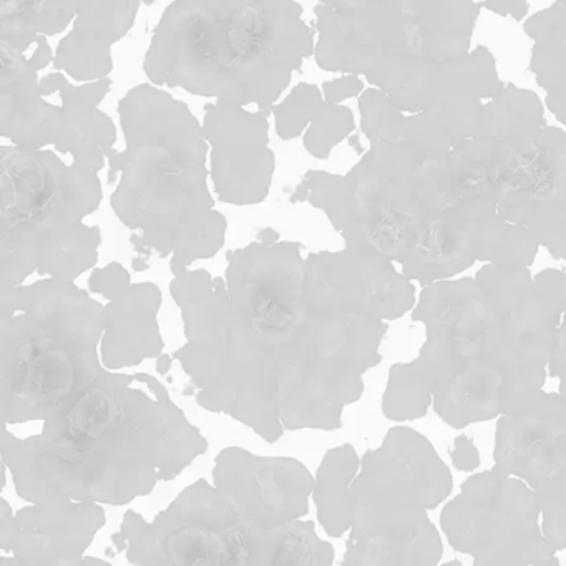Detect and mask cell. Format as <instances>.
<instances>
[{"label": "cell", "instance_id": "31", "mask_svg": "<svg viewBox=\"0 0 566 566\" xmlns=\"http://www.w3.org/2000/svg\"><path fill=\"white\" fill-rule=\"evenodd\" d=\"M324 104L323 88L306 82L297 84L281 104L274 105L277 137L287 142L304 135Z\"/></svg>", "mask_w": 566, "mask_h": 566}, {"label": "cell", "instance_id": "1", "mask_svg": "<svg viewBox=\"0 0 566 566\" xmlns=\"http://www.w3.org/2000/svg\"><path fill=\"white\" fill-rule=\"evenodd\" d=\"M301 250L253 241L228 251L224 276L187 270L170 283L187 337L174 357L198 406L268 443L287 430L340 429L389 331L387 321L324 304Z\"/></svg>", "mask_w": 566, "mask_h": 566}, {"label": "cell", "instance_id": "36", "mask_svg": "<svg viewBox=\"0 0 566 566\" xmlns=\"http://www.w3.org/2000/svg\"><path fill=\"white\" fill-rule=\"evenodd\" d=\"M323 94L329 104H343L347 98L359 97L366 85L363 77L356 74H343L339 78L327 81L323 84Z\"/></svg>", "mask_w": 566, "mask_h": 566}, {"label": "cell", "instance_id": "27", "mask_svg": "<svg viewBox=\"0 0 566 566\" xmlns=\"http://www.w3.org/2000/svg\"><path fill=\"white\" fill-rule=\"evenodd\" d=\"M77 18V0H0V42L25 54L39 35H57Z\"/></svg>", "mask_w": 566, "mask_h": 566}, {"label": "cell", "instance_id": "43", "mask_svg": "<svg viewBox=\"0 0 566 566\" xmlns=\"http://www.w3.org/2000/svg\"><path fill=\"white\" fill-rule=\"evenodd\" d=\"M280 233H277L276 230H273V228H264V230H261L260 233H258V240L263 241V243L268 244H274L280 241Z\"/></svg>", "mask_w": 566, "mask_h": 566}, {"label": "cell", "instance_id": "39", "mask_svg": "<svg viewBox=\"0 0 566 566\" xmlns=\"http://www.w3.org/2000/svg\"><path fill=\"white\" fill-rule=\"evenodd\" d=\"M548 373L556 379H566V313L563 314L562 324L556 333L555 349L549 359Z\"/></svg>", "mask_w": 566, "mask_h": 566}, {"label": "cell", "instance_id": "8", "mask_svg": "<svg viewBox=\"0 0 566 566\" xmlns=\"http://www.w3.org/2000/svg\"><path fill=\"white\" fill-rule=\"evenodd\" d=\"M495 193L496 210L535 238L566 221V134L548 125L535 92L503 85L483 105L479 127L457 145Z\"/></svg>", "mask_w": 566, "mask_h": 566}, {"label": "cell", "instance_id": "48", "mask_svg": "<svg viewBox=\"0 0 566 566\" xmlns=\"http://www.w3.org/2000/svg\"><path fill=\"white\" fill-rule=\"evenodd\" d=\"M142 2H144V4L151 6L154 4L155 0H142Z\"/></svg>", "mask_w": 566, "mask_h": 566}, {"label": "cell", "instance_id": "35", "mask_svg": "<svg viewBox=\"0 0 566 566\" xmlns=\"http://www.w3.org/2000/svg\"><path fill=\"white\" fill-rule=\"evenodd\" d=\"M536 291L559 313H566V274L559 270H543L533 277Z\"/></svg>", "mask_w": 566, "mask_h": 566}, {"label": "cell", "instance_id": "4", "mask_svg": "<svg viewBox=\"0 0 566 566\" xmlns=\"http://www.w3.org/2000/svg\"><path fill=\"white\" fill-rule=\"evenodd\" d=\"M303 12L297 0H175L155 29L145 75L158 87L273 115L316 49Z\"/></svg>", "mask_w": 566, "mask_h": 566}, {"label": "cell", "instance_id": "12", "mask_svg": "<svg viewBox=\"0 0 566 566\" xmlns=\"http://www.w3.org/2000/svg\"><path fill=\"white\" fill-rule=\"evenodd\" d=\"M452 486V473L430 440L410 427H394L360 459L350 486L353 515L402 506L433 510Z\"/></svg>", "mask_w": 566, "mask_h": 566}, {"label": "cell", "instance_id": "13", "mask_svg": "<svg viewBox=\"0 0 566 566\" xmlns=\"http://www.w3.org/2000/svg\"><path fill=\"white\" fill-rule=\"evenodd\" d=\"M211 473L254 535L310 513L316 476L293 457H260L227 447L214 459Z\"/></svg>", "mask_w": 566, "mask_h": 566}, {"label": "cell", "instance_id": "5", "mask_svg": "<svg viewBox=\"0 0 566 566\" xmlns=\"http://www.w3.org/2000/svg\"><path fill=\"white\" fill-rule=\"evenodd\" d=\"M476 0H317L319 69L356 74L419 114L442 94L453 62L472 51Z\"/></svg>", "mask_w": 566, "mask_h": 566}, {"label": "cell", "instance_id": "26", "mask_svg": "<svg viewBox=\"0 0 566 566\" xmlns=\"http://www.w3.org/2000/svg\"><path fill=\"white\" fill-rule=\"evenodd\" d=\"M334 553L314 522L296 518L254 535L250 566H329Z\"/></svg>", "mask_w": 566, "mask_h": 566}, {"label": "cell", "instance_id": "20", "mask_svg": "<svg viewBox=\"0 0 566 566\" xmlns=\"http://www.w3.org/2000/svg\"><path fill=\"white\" fill-rule=\"evenodd\" d=\"M102 363L107 369L140 366L145 359L164 354L165 343L158 326L161 291L155 283L132 281L107 296Z\"/></svg>", "mask_w": 566, "mask_h": 566}, {"label": "cell", "instance_id": "40", "mask_svg": "<svg viewBox=\"0 0 566 566\" xmlns=\"http://www.w3.org/2000/svg\"><path fill=\"white\" fill-rule=\"evenodd\" d=\"M54 59L55 54L54 51H52L51 45H49L48 35H39L38 49H35L34 54H32V57L29 59V61H31V64L41 72L44 71V69H48L49 65L54 62Z\"/></svg>", "mask_w": 566, "mask_h": 566}, {"label": "cell", "instance_id": "25", "mask_svg": "<svg viewBox=\"0 0 566 566\" xmlns=\"http://www.w3.org/2000/svg\"><path fill=\"white\" fill-rule=\"evenodd\" d=\"M360 469V459L350 443L327 450L317 469L313 499L317 520L331 538H340L349 532L353 522L350 486Z\"/></svg>", "mask_w": 566, "mask_h": 566}, {"label": "cell", "instance_id": "42", "mask_svg": "<svg viewBox=\"0 0 566 566\" xmlns=\"http://www.w3.org/2000/svg\"><path fill=\"white\" fill-rule=\"evenodd\" d=\"M174 359L175 357L170 356V354H160V356L157 357V366H155V369H157L160 376H167L171 367H174Z\"/></svg>", "mask_w": 566, "mask_h": 566}, {"label": "cell", "instance_id": "14", "mask_svg": "<svg viewBox=\"0 0 566 566\" xmlns=\"http://www.w3.org/2000/svg\"><path fill=\"white\" fill-rule=\"evenodd\" d=\"M270 115L234 102L205 107L203 132L211 147V178L218 200L234 207L260 205L270 195L276 155L270 148Z\"/></svg>", "mask_w": 566, "mask_h": 566}, {"label": "cell", "instance_id": "38", "mask_svg": "<svg viewBox=\"0 0 566 566\" xmlns=\"http://www.w3.org/2000/svg\"><path fill=\"white\" fill-rule=\"evenodd\" d=\"M480 4L493 14L512 18L516 22L525 21L528 14V0H482Z\"/></svg>", "mask_w": 566, "mask_h": 566}, {"label": "cell", "instance_id": "6", "mask_svg": "<svg viewBox=\"0 0 566 566\" xmlns=\"http://www.w3.org/2000/svg\"><path fill=\"white\" fill-rule=\"evenodd\" d=\"M105 306L67 277L0 291V397L6 426L51 419L107 370Z\"/></svg>", "mask_w": 566, "mask_h": 566}, {"label": "cell", "instance_id": "3", "mask_svg": "<svg viewBox=\"0 0 566 566\" xmlns=\"http://www.w3.org/2000/svg\"><path fill=\"white\" fill-rule=\"evenodd\" d=\"M125 150L108 160L115 217L134 231L140 254L171 256L174 276L195 261L211 260L227 238L228 221L208 188L203 124L185 102L155 84L130 88L118 102Z\"/></svg>", "mask_w": 566, "mask_h": 566}, {"label": "cell", "instance_id": "16", "mask_svg": "<svg viewBox=\"0 0 566 566\" xmlns=\"http://www.w3.org/2000/svg\"><path fill=\"white\" fill-rule=\"evenodd\" d=\"M306 280L327 306L387 323L399 319L417 303L413 281L399 273L392 260L350 248L311 253Z\"/></svg>", "mask_w": 566, "mask_h": 566}, {"label": "cell", "instance_id": "28", "mask_svg": "<svg viewBox=\"0 0 566 566\" xmlns=\"http://www.w3.org/2000/svg\"><path fill=\"white\" fill-rule=\"evenodd\" d=\"M476 248L482 263L530 268L542 247L528 228L510 223L492 207L476 217Z\"/></svg>", "mask_w": 566, "mask_h": 566}, {"label": "cell", "instance_id": "18", "mask_svg": "<svg viewBox=\"0 0 566 566\" xmlns=\"http://www.w3.org/2000/svg\"><path fill=\"white\" fill-rule=\"evenodd\" d=\"M440 533L419 506L356 513L343 565L433 566L442 559Z\"/></svg>", "mask_w": 566, "mask_h": 566}, {"label": "cell", "instance_id": "41", "mask_svg": "<svg viewBox=\"0 0 566 566\" xmlns=\"http://www.w3.org/2000/svg\"><path fill=\"white\" fill-rule=\"evenodd\" d=\"M67 82V77H65L61 71L54 72V74H49L48 77H44L41 81L42 94H44V97H51L52 94H59Z\"/></svg>", "mask_w": 566, "mask_h": 566}, {"label": "cell", "instance_id": "29", "mask_svg": "<svg viewBox=\"0 0 566 566\" xmlns=\"http://www.w3.org/2000/svg\"><path fill=\"white\" fill-rule=\"evenodd\" d=\"M140 4L142 0H77V18L65 38L112 51L134 28Z\"/></svg>", "mask_w": 566, "mask_h": 566}, {"label": "cell", "instance_id": "17", "mask_svg": "<svg viewBox=\"0 0 566 566\" xmlns=\"http://www.w3.org/2000/svg\"><path fill=\"white\" fill-rule=\"evenodd\" d=\"M495 467L536 489L566 470V400L562 394L539 392L515 412L499 417Z\"/></svg>", "mask_w": 566, "mask_h": 566}, {"label": "cell", "instance_id": "37", "mask_svg": "<svg viewBox=\"0 0 566 566\" xmlns=\"http://www.w3.org/2000/svg\"><path fill=\"white\" fill-rule=\"evenodd\" d=\"M450 459H452L453 467L460 472H475L482 463L475 442L465 433H460L453 439L452 447H450Z\"/></svg>", "mask_w": 566, "mask_h": 566}, {"label": "cell", "instance_id": "2", "mask_svg": "<svg viewBox=\"0 0 566 566\" xmlns=\"http://www.w3.org/2000/svg\"><path fill=\"white\" fill-rule=\"evenodd\" d=\"M207 450L208 440L160 380L111 369L45 420L39 436L19 439L6 426L2 437L4 469L31 503L128 505Z\"/></svg>", "mask_w": 566, "mask_h": 566}, {"label": "cell", "instance_id": "11", "mask_svg": "<svg viewBox=\"0 0 566 566\" xmlns=\"http://www.w3.org/2000/svg\"><path fill=\"white\" fill-rule=\"evenodd\" d=\"M545 380L546 367L520 354L503 329L433 390L432 409L447 426L465 429L522 409Z\"/></svg>", "mask_w": 566, "mask_h": 566}, {"label": "cell", "instance_id": "7", "mask_svg": "<svg viewBox=\"0 0 566 566\" xmlns=\"http://www.w3.org/2000/svg\"><path fill=\"white\" fill-rule=\"evenodd\" d=\"M0 291L32 274L77 281L98 261L102 231L84 223L104 200L101 177L54 151L0 148Z\"/></svg>", "mask_w": 566, "mask_h": 566}, {"label": "cell", "instance_id": "33", "mask_svg": "<svg viewBox=\"0 0 566 566\" xmlns=\"http://www.w3.org/2000/svg\"><path fill=\"white\" fill-rule=\"evenodd\" d=\"M473 277L499 307L500 314L515 306L535 286L528 266L485 263Z\"/></svg>", "mask_w": 566, "mask_h": 566}, {"label": "cell", "instance_id": "24", "mask_svg": "<svg viewBox=\"0 0 566 566\" xmlns=\"http://www.w3.org/2000/svg\"><path fill=\"white\" fill-rule=\"evenodd\" d=\"M523 32L533 41L528 69L545 92V104L566 128V2L526 19Z\"/></svg>", "mask_w": 566, "mask_h": 566}, {"label": "cell", "instance_id": "49", "mask_svg": "<svg viewBox=\"0 0 566 566\" xmlns=\"http://www.w3.org/2000/svg\"><path fill=\"white\" fill-rule=\"evenodd\" d=\"M556 2H566V0H556Z\"/></svg>", "mask_w": 566, "mask_h": 566}, {"label": "cell", "instance_id": "30", "mask_svg": "<svg viewBox=\"0 0 566 566\" xmlns=\"http://www.w3.org/2000/svg\"><path fill=\"white\" fill-rule=\"evenodd\" d=\"M433 387L419 360L394 364L382 396V413L394 422L422 419L432 407Z\"/></svg>", "mask_w": 566, "mask_h": 566}, {"label": "cell", "instance_id": "22", "mask_svg": "<svg viewBox=\"0 0 566 566\" xmlns=\"http://www.w3.org/2000/svg\"><path fill=\"white\" fill-rule=\"evenodd\" d=\"M426 337L475 340L503 329L502 314L475 277L426 284L412 310Z\"/></svg>", "mask_w": 566, "mask_h": 566}, {"label": "cell", "instance_id": "9", "mask_svg": "<svg viewBox=\"0 0 566 566\" xmlns=\"http://www.w3.org/2000/svg\"><path fill=\"white\" fill-rule=\"evenodd\" d=\"M539 516L536 490L493 467L462 483L440 513V526L449 545L475 566L559 565Z\"/></svg>", "mask_w": 566, "mask_h": 566}, {"label": "cell", "instance_id": "32", "mask_svg": "<svg viewBox=\"0 0 566 566\" xmlns=\"http://www.w3.org/2000/svg\"><path fill=\"white\" fill-rule=\"evenodd\" d=\"M356 130L353 111L343 104L326 102L316 115L306 134H304V148L311 157L317 160H327L331 151L349 138Z\"/></svg>", "mask_w": 566, "mask_h": 566}, {"label": "cell", "instance_id": "47", "mask_svg": "<svg viewBox=\"0 0 566 566\" xmlns=\"http://www.w3.org/2000/svg\"><path fill=\"white\" fill-rule=\"evenodd\" d=\"M559 394H562L563 399L566 400V379L559 380Z\"/></svg>", "mask_w": 566, "mask_h": 566}, {"label": "cell", "instance_id": "45", "mask_svg": "<svg viewBox=\"0 0 566 566\" xmlns=\"http://www.w3.org/2000/svg\"><path fill=\"white\" fill-rule=\"evenodd\" d=\"M347 140H349L350 147H353L354 150L357 151V154L364 155V148L363 145H360L359 137H357V135H350V137L347 138Z\"/></svg>", "mask_w": 566, "mask_h": 566}, {"label": "cell", "instance_id": "19", "mask_svg": "<svg viewBox=\"0 0 566 566\" xmlns=\"http://www.w3.org/2000/svg\"><path fill=\"white\" fill-rule=\"evenodd\" d=\"M39 71L25 54L0 42V135L22 148L54 147L62 107L45 101Z\"/></svg>", "mask_w": 566, "mask_h": 566}, {"label": "cell", "instance_id": "15", "mask_svg": "<svg viewBox=\"0 0 566 566\" xmlns=\"http://www.w3.org/2000/svg\"><path fill=\"white\" fill-rule=\"evenodd\" d=\"M0 549L19 566H81L95 535L107 522L101 503L54 500L12 513L0 499Z\"/></svg>", "mask_w": 566, "mask_h": 566}, {"label": "cell", "instance_id": "46", "mask_svg": "<svg viewBox=\"0 0 566 566\" xmlns=\"http://www.w3.org/2000/svg\"><path fill=\"white\" fill-rule=\"evenodd\" d=\"M92 563H108L107 559L94 558V556H84L82 565H92Z\"/></svg>", "mask_w": 566, "mask_h": 566}, {"label": "cell", "instance_id": "34", "mask_svg": "<svg viewBox=\"0 0 566 566\" xmlns=\"http://www.w3.org/2000/svg\"><path fill=\"white\" fill-rule=\"evenodd\" d=\"M542 530L556 552L566 549V470L536 486Z\"/></svg>", "mask_w": 566, "mask_h": 566}, {"label": "cell", "instance_id": "10", "mask_svg": "<svg viewBox=\"0 0 566 566\" xmlns=\"http://www.w3.org/2000/svg\"><path fill=\"white\" fill-rule=\"evenodd\" d=\"M254 532L217 485L200 479L154 522L128 510L115 549L134 565L250 566Z\"/></svg>", "mask_w": 566, "mask_h": 566}, {"label": "cell", "instance_id": "44", "mask_svg": "<svg viewBox=\"0 0 566 566\" xmlns=\"http://www.w3.org/2000/svg\"><path fill=\"white\" fill-rule=\"evenodd\" d=\"M147 261H148L147 254H144V256L135 258L134 271H137V273H144V271H147L148 268H150V263H147Z\"/></svg>", "mask_w": 566, "mask_h": 566}, {"label": "cell", "instance_id": "21", "mask_svg": "<svg viewBox=\"0 0 566 566\" xmlns=\"http://www.w3.org/2000/svg\"><path fill=\"white\" fill-rule=\"evenodd\" d=\"M492 207L475 205L430 217L400 260L402 273L413 283L426 286L472 268L479 261L476 217Z\"/></svg>", "mask_w": 566, "mask_h": 566}, {"label": "cell", "instance_id": "23", "mask_svg": "<svg viewBox=\"0 0 566 566\" xmlns=\"http://www.w3.org/2000/svg\"><path fill=\"white\" fill-rule=\"evenodd\" d=\"M111 91L112 78L107 77L81 85L67 82L59 92L64 125L54 148L71 155L72 164L97 174L117 154V127L98 108Z\"/></svg>", "mask_w": 566, "mask_h": 566}]
</instances>
